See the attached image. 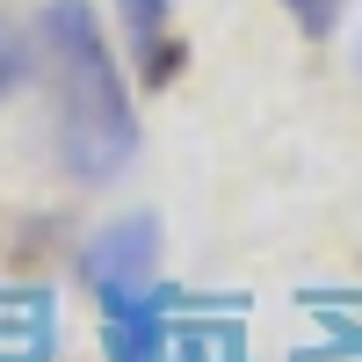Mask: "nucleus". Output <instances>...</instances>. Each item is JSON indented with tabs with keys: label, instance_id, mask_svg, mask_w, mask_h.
<instances>
[{
	"label": "nucleus",
	"instance_id": "obj_1",
	"mask_svg": "<svg viewBox=\"0 0 362 362\" xmlns=\"http://www.w3.org/2000/svg\"><path fill=\"white\" fill-rule=\"evenodd\" d=\"M37 51L51 80V116H58V167L73 181H116L138 160V116L124 95V73L95 29L87 0H51L37 15Z\"/></svg>",
	"mask_w": 362,
	"mask_h": 362
},
{
	"label": "nucleus",
	"instance_id": "obj_2",
	"mask_svg": "<svg viewBox=\"0 0 362 362\" xmlns=\"http://www.w3.org/2000/svg\"><path fill=\"white\" fill-rule=\"evenodd\" d=\"M153 261H160V218H116L109 232L87 239V254H80V276L87 290L102 297V319L109 312H131V305H153Z\"/></svg>",
	"mask_w": 362,
	"mask_h": 362
},
{
	"label": "nucleus",
	"instance_id": "obj_3",
	"mask_svg": "<svg viewBox=\"0 0 362 362\" xmlns=\"http://www.w3.org/2000/svg\"><path fill=\"white\" fill-rule=\"evenodd\" d=\"M116 15H124V37H131V58L138 73L167 87L174 66H181V37H174V0H116Z\"/></svg>",
	"mask_w": 362,
	"mask_h": 362
},
{
	"label": "nucleus",
	"instance_id": "obj_4",
	"mask_svg": "<svg viewBox=\"0 0 362 362\" xmlns=\"http://www.w3.org/2000/svg\"><path fill=\"white\" fill-rule=\"evenodd\" d=\"M283 8H290V22L305 29V37H326V29L341 22V0H283Z\"/></svg>",
	"mask_w": 362,
	"mask_h": 362
},
{
	"label": "nucleus",
	"instance_id": "obj_5",
	"mask_svg": "<svg viewBox=\"0 0 362 362\" xmlns=\"http://www.w3.org/2000/svg\"><path fill=\"white\" fill-rule=\"evenodd\" d=\"M15 80H22V37H15L8 22H0V95H8Z\"/></svg>",
	"mask_w": 362,
	"mask_h": 362
}]
</instances>
